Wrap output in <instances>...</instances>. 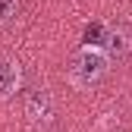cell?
I'll return each instance as SVG.
<instances>
[{"mask_svg":"<svg viewBox=\"0 0 132 132\" xmlns=\"http://www.w3.org/2000/svg\"><path fill=\"white\" fill-rule=\"evenodd\" d=\"M107 66H110V60L104 57L101 47H88L85 44L69 60V82H72L76 88H91V85H97V82L104 79Z\"/></svg>","mask_w":132,"mask_h":132,"instance_id":"obj_1","label":"cell"},{"mask_svg":"<svg viewBox=\"0 0 132 132\" xmlns=\"http://www.w3.org/2000/svg\"><path fill=\"white\" fill-rule=\"evenodd\" d=\"M19 82H22V72H19V63H16L10 54L0 51V97H10L19 91Z\"/></svg>","mask_w":132,"mask_h":132,"instance_id":"obj_2","label":"cell"},{"mask_svg":"<svg viewBox=\"0 0 132 132\" xmlns=\"http://www.w3.org/2000/svg\"><path fill=\"white\" fill-rule=\"evenodd\" d=\"M101 51L107 60H120L126 51H129V35L123 28H104V35H101Z\"/></svg>","mask_w":132,"mask_h":132,"instance_id":"obj_3","label":"cell"},{"mask_svg":"<svg viewBox=\"0 0 132 132\" xmlns=\"http://www.w3.org/2000/svg\"><path fill=\"white\" fill-rule=\"evenodd\" d=\"M19 13V0H0V25H6Z\"/></svg>","mask_w":132,"mask_h":132,"instance_id":"obj_4","label":"cell"},{"mask_svg":"<svg viewBox=\"0 0 132 132\" xmlns=\"http://www.w3.org/2000/svg\"><path fill=\"white\" fill-rule=\"evenodd\" d=\"M101 35H104L101 25H88V28H85V41H88V47H94V41H101Z\"/></svg>","mask_w":132,"mask_h":132,"instance_id":"obj_5","label":"cell"},{"mask_svg":"<svg viewBox=\"0 0 132 132\" xmlns=\"http://www.w3.org/2000/svg\"><path fill=\"white\" fill-rule=\"evenodd\" d=\"M129 44H132V38H129Z\"/></svg>","mask_w":132,"mask_h":132,"instance_id":"obj_6","label":"cell"}]
</instances>
